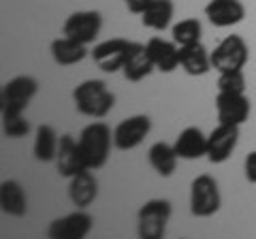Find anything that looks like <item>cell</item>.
<instances>
[{
    "label": "cell",
    "mask_w": 256,
    "mask_h": 239,
    "mask_svg": "<svg viewBox=\"0 0 256 239\" xmlns=\"http://www.w3.org/2000/svg\"><path fill=\"white\" fill-rule=\"evenodd\" d=\"M148 160L152 164V169H154L158 175L169 178V175H173V171L178 169L180 156L175 152L173 146H169V143H164V141H156L148 152Z\"/></svg>",
    "instance_id": "obj_21"
},
{
    "label": "cell",
    "mask_w": 256,
    "mask_h": 239,
    "mask_svg": "<svg viewBox=\"0 0 256 239\" xmlns=\"http://www.w3.org/2000/svg\"><path fill=\"white\" fill-rule=\"evenodd\" d=\"M126 9L134 13V15H143V11L148 9V6L152 4V0H124Z\"/></svg>",
    "instance_id": "obj_29"
},
{
    "label": "cell",
    "mask_w": 256,
    "mask_h": 239,
    "mask_svg": "<svg viewBox=\"0 0 256 239\" xmlns=\"http://www.w3.org/2000/svg\"><path fill=\"white\" fill-rule=\"evenodd\" d=\"M100 28H102V15L98 11H75L64 22L62 34L90 45L98 36Z\"/></svg>",
    "instance_id": "obj_10"
},
{
    "label": "cell",
    "mask_w": 256,
    "mask_h": 239,
    "mask_svg": "<svg viewBox=\"0 0 256 239\" xmlns=\"http://www.w3.org/2000/svg\"><path fill=\"white\" fill-rule=\"evenodd\" d=\"M0 207H2L4 214H9L13 218H22L28 214V196L20 182L4 180L0 184Z\"/></svg>",
    "instance_id": "obj_19"
},
{
    "label": "cell",
    "mask_w": 256,
    "mask_h": 239,
    "mask_svg": "<svg viewBox=\"0 0 256 239\" xmlns=\"http://www.w3.org/2000/svg\"><path fill=\"white\" fill-rule=\"evenodd\" d=\"M201 32H203L201 22H198L196 18H188V20H180L171 28V38L180 47L182 45H192V43L201 41Z\"/></svg>",
    "instance_id": "obj_25"
},
{
    "label": "cell",
    "mask_w": 256,
    "mask_h": 239,
    "mask_svg": "<svg viewBox=\"0 0 256 239\" xmlns=\"http://www.w3.org/2000/svg\"><path fill=\"white\" fill-rule=\"evenodd\" d=\"M2 132L9 139H22L30 132V122L22 114L20 116H6L2 118Z\"/></svg>",
    "instance_id": "obj_27"
},
{
    "label": "cell",
    "mask_w": 256,
    "mask_h": 239,
    "mask_svg": "<svg viewBox=\"0 0 256 239\" xmlns=\"http://www.w3.org/2000/svg\"><path fill=\"white\" fill-rule=\"evenodd\" d=\"M180 66L192 77H201L210 73L212 66V52H207V47L198 41L192 45H182L180 47Z\"/></svg>",
    "instance_id": "obj_17"
},
{
    "label": "cell",
    "mask_w": 256,
    "mask_h": 239,
    "mask_svg": "<svg viewBox=\"0 0 256 239\" xmlns=\"http://www.w3.org/2000/svg\"><path fill=\"white\" fill-rule=\"evenodd\" d=\"M250 98L246 94H230V92H218L216 96V114L218 122L222 124H235L242 126L250 118Z\"/></svg>",
    "instance_id": "obj_12"
},
{
    "label": "cell",
    "mask_w": 256,
    "mask_h": 239,
    "mask_svg": "<svg viewBox=\"0 0 256 239\" xmlns=\"http://www.w3.org/2000/svg\"><path fill=\"white\" fill-rule=\"evenodd\" d=\"M173 207L166 198H152L141 205L137 214V233L141 239H162L166 224L171 220Z\"/></svg>",
    "instance_id": "obj_4"
},
{
    "label": "cell",
    "mask_w": 256,
    "mask_h": 239,
    "mask_svg": "<svg viewBox=\"0 0 256 239\" xmlns=\"http://www.w3.org/2000/svg\"><path fill=\"white\" fill-rule=\"evenodd\" d=\"M237 141H239V126L218 122V126L207 134V160L212 164L226 162L230 154L235 152Z\"/></svg>",
    "instance_id": "obj_8"
},
{
    "label": "cell",
    "mask_w": 256,
    "mask_h": 239,
    "mask_svg": "<svg viewBox=\"0 0 256 239\" xmlns=\"http://www.w3.org/2000/svg\"><path fill=\"white\" fill-rule=\"evenodd\" d=\"M88 56V45L82 41H75L66 34H62L52 41V58L60 66H73L82 62Z\"/></svg>",
    "instance_id": "obj_20"
},
{
    "label": "cell",
    "mask_w": 256,
    "mask_h": 239,
    "mask_svg": "<svg viewBox=\"0 0 256 239\" xmlns=\"http://www.w3.org/2000/svg\"><path fill=\"white\" fill-rule=\"evenodd\" d=\"M73 100L79 114L94 120L105 118L116 105V96L100 79H88V82L79 84L73 90Z\"/></svg>",
    "instance_id": "obj_2"
},
{
    "label": "cell",
    "mask_w": 256,
    "mask_h": 239,
    "mask_svg": "<svg viewBox=\"0 0 256 239\" xmlns=\"http://www.w3.org/2000/svg\"><path fill=\"white\" fill-rule=\"evenodd\" d=\"M36 92H38V82L34 77L18 75L9 79L2 86V92H0V111H2V118L24 114L26 107L32 102V98L36 96Z\"/></svg>",
    "instance_id": "obj_3"
},
{
    "label": "cell",
    "mask_w": 256,
    "mask_h": 239,
    "mask_svg": "<svg viewBox=\"0 0 256 239\" xmlns=\"http://www.w3.org/2000/svg\"><path fill=\"white\" fill-rule=\"evenodd\" d=\"M58 143H60V137L56 134V130L52 128V126L50 124H41L36 128V134H34V158L38 162L56 160Z\"/></svg>",
    "instance_id": "obj_24"
},
{
    "label": "cell",
    "mask_w": 256,
    "mask_h": 239,
    "mask_svg": "<svg viewBox=\"0 0 256 239\" xmlns=\"http://www.w3.org/2000/svg\"><path fill=\"white\" fill-rule=\"evenodd\" d=\"M152 130V120L148 116H130L122 120L116 128H114V146L122 152H128V150L139 148L143 139L150 134Z\"/></svg>",
    "instance_id": "obj_9"
},
{
    "label": "cell",
    "mask_w": 256,
    "mask_h": 239,
    "mask_svg": "<svg viewBox=\"0 0 256 239\" xmlns=\"http://www.w3.org/2000/svg\"><path fill=\"white\" fill-rule=\"evenodd\" d=\"M205 18L216 28H230L244 22L246 6L242 0H210L205 4Z\"/></svg>",
    "instance_id": "obj_13"
},
{
    "label": "cell",
    "mask_w": 256,
    "mask_h": 239,
    "mask_svg": "<svg viewBox=\"0 0 256 239\" xmlns=\"http://www.w3.org/2000/svg\"><path fill=\"white\" fill-rule=\"evenodd\" d=\"M96 196H98V182H96L94 173L90 169H86L82 173H77L70 178L68 184V198L70 203L77 205V210H86L90 207Z\"/></svg>",
    "instance_id": "obj_16"
},
{
    "label": "cell",
    "mask_w": 256,
    "mask_h": 239,
    "mask_svg": "<svg viewBox=\"0 0 256 239\" xmlns=\"http://www.w3.org/2000/svg\"><path fill=\"white\" fill-rule=\"evenodd\" d=\"M173 148L180 158L184 160H196V158L207 156V137L201 128L196 126H188L184 128L173 141Z\"/></svg>",
    "instance_id": "obj_18"
},
{
    "label": "cell",
    "mask_w": 256,
    "mask_h": 239,
    "mask_svg": "<svg viewBox=\"0 0 256 239\" xmlns=\"http://www.w3.org/2000/svg\"><path fill=\"white\" fill-rule=\"evenodd\" d=\"M77 143L79 150H82L86 169L96 171L107 164L111 143H114V132L105 122H92L82 130Z\"/></svg>",
    "instance_id": "obj_1"
},
{
    "label": "cell",
    "mask_w": 256,
    "mask_h": 239,
    "mask_svg": "<svg viewBox=\"0 0 256 239\" xmlns=\"http://www.w3.org/2000/svg\"><path fill=\"white\" fill-rule=\"evenodd\" d=\"M218 92H230V94H244L246 92V75L244 68L237 70H224L218 75Z\"/></svg>",
    "instance_id": "obj_26"
},
{
    "label": "cell",
    "mask_w": 256,
    "mask_h": 239,
    "mask_svg": "<svg viewBox=\"0 0 256 239\" xmlns=\"http://www.w3.org/2000/svg\"><path fill=\"white\" fill-rule=\"evenodd\" d=\"M137 45L139 43L128 41V38H107V41L94 45L92 60L105 73H118V70L124 68L126 60L137 50Z\"/></svg>",
    "instance_id": "obj_6"
},
{
    "label": "cell",
    "mask_w": 256,
    "mask_h": 239,
    "mask_svg": "<svg viewBox=\"0 0 256 239\" xmlns=\"http://www.w3.org/2000/svg\"><path fill=\"white\" fill-rule=\"evenodd\" d=\"M248 58H250L248 43L239 34H228L214 47L212 66L218 70V73H224V70H237V68H244L248 64Z\"/></svg>",
    "instance_id": "obj_7"
},
{
    "label": "cell",
    "mask_w": 256,
    "mask_h": 239,
    "mask_svg": "<svg viewBox=\"0 0 256 239\" xmlns=\"http://www.w3.org/2000/svg\"><path fill=\"white\" fill-rule=\"evenodd\" d=\"M94 226V218L86 210H77L64 218H56L50 228L47 237L50 239H84Z\"/></svg>",
    "instance_id": "obj_11"
},
{
    "label": "cell",
    "mask_w": 256,
    "mask_h": 239,
    "mask_svg": "<svg viewBox=\"0 0 256 239\" xmlns=\"http://www.w3.org/2000/svg\"><path fill=\"white\" fill-rule=\"evenodd\" d=\"M173 13H175L173 0H152V4L141 15V22L146 28L162 32V30H166L171 26Z\"/></svg>",
    "instance_id": "obj_22"
},
{
    "label": "cell",
    "mask_w": 256,
    "mask_h": 239,
    "mask_svg": "<svg viewBox=\"0 0 256 239\" xmlns=\"http://www.w3.org/2000/svg\"><path fill=\"white\" fill-rule=\"evenodd\" d=\"M154 62H152L150 58V54L146 50V45H137V50H134L130 54V58L126 60V64H124V77L128 79V82H132V84H137L141 82V79H146L148 75H152V70H154Z\"/></svg>",
    "instance_id": "obj_23"
},
{
    "label": "cell",
    "mask_w": 256,
    "mask_h": 239,
    "mask_svg": "<svg viewBox=\"0 0 256 239\" xmlns=\"http://www.w3.org/2000/svg\"><path fill=\"white\" fill-rule=\"evenodd\" d=\"M146 50L160 73H173L180 66V45L173 41H164L160 36H152L146 43Z\"/></svg>",
    "instance_id": "obj_15"
},
{
    "label": "cell",
    "mask_w": 256,
    "mask_h": 239,
    "mask_svg": "<svg viewBox=\"0 0 256 239\" xmlns=\"http://www.w3.org/2000/svg\"><path fill=\"white\" fill-rule=\"evenodd\" d=\"M244 173H246V180L250 182V184H256V150L246 156Z\"/></svg>",
    "instance_id": "obj_28"
},
{
    "label": "cell",
    "mask_w": 256,
    "mask_h": 239,
    "mask_svg": "<svg viewBox=\"0 0 256 239\" xmlns=\"http://www.w3.org/2000/svg\"><path fill=\"white\" fill-rule=\"evenodd\" d=\"M222 194L212 175H198L190 184V214L194 218H210L218 214Z\"/></svg>",
    "instance_id": "obj_5"
},
{
    "label": "cell",
    "mask_w": 256,
    "mask_h": 239,
    "mask_svg": "<svg viewBox=\"0 0 256 239\" xmlns=\"http://www.w3.org/2000/svg\"><path fill=\"white\" fill-rule=\"evenodd\" d=\"M56 169L62 178H73V175L86 171V162L79 150V143L73 134H62L58 143V154H56Z\"/></svg>",
    "instance_id": "obj_14"
}]
</instances>
